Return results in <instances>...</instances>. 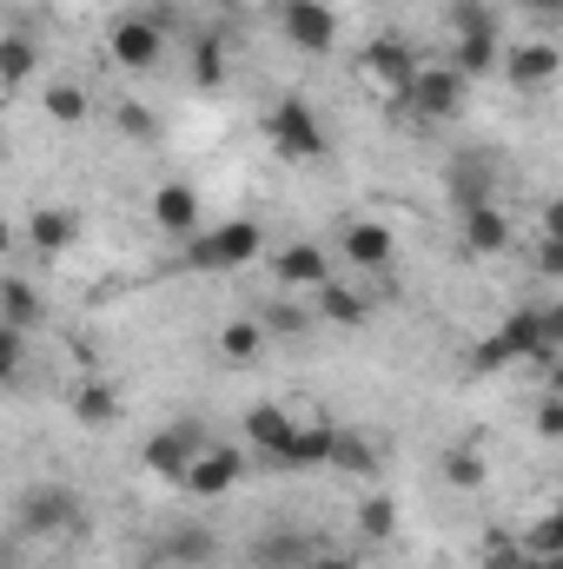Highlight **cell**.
<instances>
[{
	"label": "cell",
	"instance_id": "ac0fdd59",
	"mask_svg": "<svg viewBox=\"0 0 563 569\" xmlns=\"http://www.w3.org/2000/svg\"><path fill=\"white\" fill-rule=\"evenodd\" d=\"M266 318H233V325H219V358L226 365H253V358H266Z\"/></svg>",
	"mask_w": 563,
	"mask_h": 569
},
{
	"label": "cell",
	"instance_id": "836d02e7",
	"mask_svg": "<svg viewBox=\"0 0 563 569\" xmlns=\"http://www.w3.org/2000/svg\"><path fill=\"white\" fill-rule=\"evenodd\" d=\"M537 430H544V437H563V398H557V391H544V398H537Z\"/></svg>",
	"mask_w": 563,
	"mask_h": 569
},
{
	"label": "cell",
	"instance_id": "d4e9b609",
	"mask_svg": "<svg viewBox=\"0 0 563 569\" xmlns=\"http://www.w3.org/2000/svg\"><path fill=\"white\" fill-rule=\"evenodd\" d=\"M451 192H457L464 212L491 206V166H484V159H457V166H451Z\"/></svg>",
	"mask_w": 563,
	"mask_h": 569
},
{
	"label": "cell",
	"instance_id": "52a82bcc",
	"mask_svg": "<svg viewBox=\"0 0 563 569\" xmlns=\"http://www.w3.org/2000/svg\"><path fill=\"white\" fill-rule=\"evenodd\" d=\"M206 450V430L199 425H172V430H152L146 437V470L152 477H172V483H186V470H192V457Z\"/></svg>",
	"mask_w": 563,
	"mask_h": 569
},
{
	"label": "cell",
	"instance_id": "277c9868",
	"mask_svg": "<svg viewBox=\"0 0 563 569\" xmlns=\"http://www.w3.org/2000/svg\"><path fill=\"white\" fill-rule=\"evenodd\" d=\"M266 146H273L279 159H325V127H318L312 100L285 93L279 107L266 113Z\"/></svg>",
	"mask_w": 563,
	"mask_h": 569
},
{
	"label": "cell",
	"instance_id": "d6a6232c",
	"mask_svg": "<svg viewBox=\"0 0 563 569\" xmlns=\"http://www.w3.org/2000/svg\"><path fill=\"white\" fill-rule=\"evenodd\" d=\"M537 272L563 279V239H551V232H537Z\"/></svg>",
	"mask_w": 563,
	"mask_h": 569
},
{
	"label": "cell",
	"instance_id": "484cf974",
	"mask_svg": "<svg viewBox=\"0 0 563 569\" xmlns=\"http://www.w3.org/2000/svg\"><path fill=\"white\" fill-rule=\"evenodd\" d=\"M332 450H338V430L332 425H305L298 437H292L285 463H292V470H305V463H332Z\"/></svg>",
	"mask_w": 563,
	"mask_h": 569
},
{
	"label": "cell",
	"instance_id": "8d00e7d4",
	"mask_svg": "<svg viewBox=\"0 0 563 569\" xmlns=\"http://www.w3.org/2000/svg\"><path fill=\"white\" fill-rule=\"evenodd\" d=\"M544 331H551V345L563 351V305H544Z\"/></svg>",
	"mask_w": 563,
	"mask_h": 569
},
{
	"label": "cell",
	"instance_id": "7402d4cb",
	"mask_svg": "<svg viewBox=\"0 0 563 569\" xmlns=\"http://www.w3.org/2000/svg\"><path fill=\"white\" fill-rule=\"evenodd\" d=\"M484 477H491V470H484V450H477L471 437H457V443L444 450V483H451V490H477Z\"/></svg>",
	"mask_w": 563,
	"mask_h": 569
},
{
	"label": "cell",
	"instance_id": "7c38bea8",
	"mask_svg": "<svg viewBox=\"0 0 563 569\" xmlns=\"http://www.w3.org/2000/svg\"><path fill=\"white\" fill-rule=\"evenodd\" d=\"M20 530L27 537H60V530H73V490H33L27 503H20Z\"/></svg>",
	"mask_w": 563,
	"mask_h": 569
},
{
	"label": "cell",
	"instance_id": "f546056e",
	"mask_svg": "<svg viewBox=\"0 0 563 569\" xmlns=\"http://www.w3.org/2000/svg\"><path fill=\"white\" fill-rule=\"evenodd\" d=\"M219 80H226V47H219V40H199V47H192V87L213 93Z\"/></svg>",
	"mask_w": 563,
	"mask_h": 569
},
{
	"label": "cell",
	"instance_id": "d590c367",
	"mask_svg": "<svg viewBox=\"0 0 563 569\" xmlns=\"http://www.w3.org/2000/svg\"><path fill=\"white\" fill-rule=\"evenodd\" d=\"M120 127H127L134 140H146V133H152V120H146L140 107H120Z\"/></svg>",
	"mask_w": 563,
	"mask_h": 569
},
{
	"label": "cell",
	"instance_id": "7a4b0ae2",
	"mask_svg": "<svg viewBox=\"0 0 563 569\" xmlns=\"http://www.w3.org/2000/svg\"><path fill=\"white\" fill-rule=\"evenodd\" d=\"M259 252H266V226H253V219H226V226L186 239V259H192L199 272H239V266H253Z\"/></svg>",
	"mask_w": 563,
	"mask_h": 569
},
{
	"label": "cell",
	"instance_id": "30bf717a",
	"mask_svg": "<svg viewBox=\"0 0 563 569\" xmlns=\"http://www.w3.org/2000/svg\"><path fill=\"white\" fill-rule=\"evenodd\" d=\"M451 67L471 80V73H497L504 67V47H497V13L477 20V27H457V47H451Z\"/></svg>",
	"mask_w": 563,
	"mask_h": 569
},
{
	"label": "cell",
	"instance_id": "e575fe53",
	"mask_svg": "<svg viewBox=\"0 0 563 569\" xmlns=\"http://www.w3.org/2000/svg\"><path fill=\"white\" fill-rule=\"evenodd\" d=\"M305 325H312V318H305L298 305H273V311H266V331H273V338H279V331H305Z\"/></svg>",
	"mask_w": 563,
	"mask_h": 569
},
{
	"label": "cell",
	"instance_id": "5b68a950",
	"mask_svg": "<svg viewBox=\"0 0 563 569\" xmlns=\"http://www.w3.org/2000/svg\"><path fill=\"white\" fill-rule=\"evenodd\" d=\"M464 107V73L444 60V67H424L418 80H412V93H405V113L418 120V127H437V120H451Z\"/></svg>",
	"mask_w": 563,
	"mask_h": 569
},
{
	"label": "cell",
	"instance_id": "8992f818",
	"mask_svg": "<svg viewBox=\"0 0 563 569\" xmlns=\"http://www.w3.org/2000/svg\"><path fill=\"white\" fill-rule=\"evenodd\" d=\"M358 67H365V80H378V87H392V93H412V80L424 73L418 53H412V40H398V33H378V40H365Z\"/></svg>",
	"mask_w": 563,
	"mask_h": 569
},
{
	"label": "cell",
	"instance_id": "74e56055",
	"mask_svg": "<svg viewBox=\"0 0 563 569\" xmlns=\"http://www.w3.org/2000/svg\"><path fill=\"white\" fill-rule=\"evenodd\" d=\"M544 232H551V239H563V199H551V206H544Z\"/></svg>",
	"mask_w": 563,
	"mask_h": 569
},
{
	"label": "cell",
	"instance_id": "1f68e13d",
	"mask_svg": "<svg viewBox=\"0 0 563 569\" xmlns=\"http://www.w3.org/2000/svg\"><path fill=\"white\" fill-rule=\"evenodd\" d=\"M0 371H7V385H20V371H27V331H13V325H0Z\"/></svg>",
	"mask_w": 563,
	"mask_h": 569
},
{
	"label": "cell",
	"instance_id": "e0dca14e",
	"mask_svg": "<svg viewBox=\"0 0 563 569\" xmlns=\"http://www.w3.org/2000/svg\"><path fill=\"white\" fill-rule=\"evenodd\" d=\"M312 305H318V318H332V325H365L372 318V291H358V284H318L312 291Z\"/></svg>",
	"mask_w": 563,
	"mask_h": 569
},
{
	"label": "cell",
	"instance_id": "9c48e42d",
	"mask_svg": "<svg viewBox=\"0 0 563 569\" xmlns=\"http://www.w3.org/2000/svg\"><path fill=\"white\" fill-rule=\"evenodd\" d=\"M239 470H246V457H239L233 443H206V450L192 457V470H186V490H192V497H226V490L239 483Z\"/></svg>",
	"mask_w": 563,
	"mask_h": 569
},
{
	"label": "cell",
	"instance_id": "60d3db41",
	"mask_svg": "<svg viewBox=\"0 0 563 569\" xmlns=\"http://www.w3.org/2000/svg\"><path fill=\"white\" fill-rule=\"evenodd\" d=\"M531 569H563V550H557V557H544V563H531Z\"/></svg>",
	"mask_w": 563,
	"mask_h": 569
},
{
	"label": "cell",
	"instance_id": "4dcf8cb0",
	"mask_svg": "<svg viewBox=\"0 0 563 569\" xmlns=\"http://www.w3.org/2000/svg\"><path fill=\"white\" fill-rule=\"evenodd\" d=\"M358 530H365L372 543H385V537L398 530V510H392L385 497H365V503H358Z\"/></svg>",
	"mask_w": 563,
	"mask_h": 569
},
{
	"label": "cell",
	"instance_id": "f35d334b",
	"mask_svg": "<svg viewBox=\"0 0 563 569\" xmlns=\"http://www.w3.org/2000/svg\"><path fill=\"white\" fill-rule=\"evenodd\" d=\"M305 569H352V557H332V550H318V557H312Z\"/></svg>",
	"mask_w": 563,
	"mask_h": 569
},
{
	"label": "cell",
	"instance_id": "5bb4252c",
	"mask_svg": "<svg viewBox=\"0 0 563 569\" xmlns=\"http://www.w3.org/2000/svg\"><path fill=\"white\" fill-rule=\"evenodd\" d=\"M557 67H563V53L551 40H524V47L504 53V80L511 87H544V80H557Z\"/></svg>",
	"mask_w": 563,
	"mask_h": 569
},
{
	"label": "cell",
	"instance_id": "4fadbf2b",
	"mask_svg": "<svg viewBox=\"0 0 563 569\" xmlns=\"http://www.w3.org/2000/svg\"><path fill=\"white\" fill-rule=\"evenodd\" d=\"M273 279L285 291H318V284H332V259L318 246H285L279 259H273Z\"/></svg>",
	"mask_w": 563,
	"mask_h": 569
},
{
	"label": "cell",
	"instance_id": "83f0119b",
	"mask_svg": "<svg viewBox=\"0 0 563 569\" xmlns=\"http://www.w3.org/2000/svg\"><path fill=\"white\" fill-rule=\"evenodd\" d=\"M47 120H53V127H87V93H80L73 80H53V87H47Z\"/></svg>",
	"mask_w": 563,
	"mask_h": 569
},
{
	"label": "cell",
	"instance_id": "3957f363",
	"mask_svg": "<svg viewBox=\"0 0 563 569\" xmlns=\"http://www.w3.org/2000/svg\"><path fill=\"white\" fill-rule=\"evenodd\" d=\"M166 20H172V7H159V13H120L113 33H107L113 67H127V73L159 67V53H166Z\"/></svg>",
	"mask_w": 563,
	"mask_h": 569
},
{
	"label": "cell",
	"instance_id": "d6986e66",
	"mask_svg": "<svg viewBox=\"0 0 563 569\" xmlns=\"http://www.w3.org/2000/svg\"><path fill=\"white\" fill-rule=\"evenodd\" d=\"M73 232H80V219H73L67 206H40V212L27 219V239H33L40 252H67V246H73Z\"/></svg>",
	"mask_w": 563,
	"mask_h": 569
},
{
	"label": "cell",
	"instance_id": "ab89813d",
	"mask_svg": "<svg viewBox=\"0 0 563 569\" xmlns=\"http://www.w3.org/2000/svg\"><path fill=\"white\" fill-rule=\"evenodd\" d=\"M551 391H557V398H563V358H557V371H551Z\"/></svg>",
	"mask_w": 563,
	"mask_h": 569
},
{
	"label": "cell",
	"instance_id": "ba28073f",
	"mask_svg": "<svg viewBox=\"0 0 563 569\" xmlns=\"http://www.w3.org/2000/svg\"><path fill=\"white\" fill-rule=\"evenodd\" d=\"M279 27L298 53H332V40H338V20L325 0H279Z\"/></svg>",
	"mask_w": 563,
	"mask_h": 569
},
{
	"label": "cell",
	"instance_id": "44dd1931",
	"mask_svg": "<svg viewBox=\"0 0 563 569\" xmlns=\"http://www.w3.org/2000/svg\"><path fill=\"white\" fill-rule=\"evenodd\" d=\"M325 543H305V537H292V530H279V537H259V550H253V563L259 569H305L312 557H318Z\"/></svg>",
	"mask_w": 563,
	"mask_h": 569
},
{
	"label": "cell",
	"instance_id": "ffe728a7",
	"mask_svg": "<svg viewBox=\"0 0 563 569\" xmlns=\"http://www.w3.org/2000/svg\"><path fill=\"white\" fill-rule=\"evenodd\" d=\"M464 246H471V252H484V259H491V252H504V246H511V219H504L497 206L464 212Z\"/></svg>",
	"mask_w": 563,
	"mask_h": 569
},
{
	"label": "cell",
	"instance_id": "b9f144b4",
	"mask_svg": "<svg viewBox=\"0 0 563 569\" xmlns=\"http://www.w3.org/2000/svg\"><path fill=\"white\" fill-rule=\"evenodd\" d=\"M551 523H557V530H563V503H557V510H551Z\"/></svg>",
	"mask_w": 563,
	"mask_h": 569
},
{
	"label": "cell",
	"instance_id": "9a60e30c",
	"mask_svg": "<svg viewBox=\"0 0 563 569\" xmlns=\"http://www.w3.org/2000/svg\"><path fill=\"white\" fill-rule=\"evenodd\" d=\"M392 226H378V219H358V226H345V259L352 266H365V272H385L392 266Z\"/></svg>",
	"mask_w": 563,
	"mask_h": 569
},
{
	"label": "cell",
	"instance_id": "6da1fadb",
	"mask_svg": "<svg viewBox=\"0 0 563 569\" xmlns=\"http://www.w3.org/2000/svg\"><path fill=\"white\" fill-rule=\"evenodd\" d=\"M557 345H551V331H544V305H531V311H511L504 325H497V338H484L477 351H471V371H504V365H517V358H551Z\"/></svg>",
	"mask_w": 563,
	"mask_h": 569
},
{
	"label": "cell",
	"instance_id": "f1b7e54d",
	"mask_svg": "<svg viewBox=\"0 0 563 569\" xmlns=\"http://www.w3.org/2000/svg\"><path fill=\"white\" fill-rule=\"evenodd\" d=\"M332 463H338L345 477H372V470H378V450H372V437H345V430H338Z\"/></svg>",
	"mask_w": 563,
	"mask_h": 569
},
{
	"label": "cell",
	"instance_id": "cb8c5ba5",
	"mask_svg": "<svg viewBox=\"0 0 563 569\" xmlns=\"http://www.w3.org/2000/svg\"><path fill=\"white\" fill-rule=\"evenodd\" d=\"M33 67H40V47L13 27V33L0 40V80H7V87H27V80H33Z\"/></svg>",
	"mask_w": 563,
	"mask_h": 569
},
{
	"label": "cell",
	"instance_id": "2e32d148",
	"mask_svg": "<svg viewBox=\"0 0 563 569\" xmlns=\"http://www.w3.org/2000/svg\"><path fill=\"white\" fill-rule=\"evenodd\" d=\"M292 437H298V425L285 418L279 405H253V411H246V443H259L266 457H279V463H285V450H292Z\"/></svg>",
	"mask_w": 563,
	"mask_h": 569
},
{
	"label": "cell",
	"instance_id": "603a6c76",
	"mask_svg": "<svg viewBox=\"0 0 563 569\" xmlns=\"http://www.w3.org/2000/svg\"><path fill=\"white\" fill-rule=\"evenodd\" d=\"M0 318H7L13 331H33V325H40V291H33V279L0 284Z\"/></svg>",
	"mask_w": 563,
	"mask_h": 569
},
{
	"label": "cell",
	"instance_id": "4316f807",
	"mask_svg": "<svg viewBox=\"0 0 563 569\" xmlns=\"http://www.w3.org/2000/svg\"><path fill=\"white\" fill-rule=\"evenodd\" d=\"M73 418H80L87 430L113 425V418H120V398H113V385H80V391H73Z\"/></svg>",
	"mask_w": 563,
	"mask_h": 569
},
{
	"label": "cell",
	"instance_id": "8fae6325",
	"mask_svg": "<svg viewBox=\"0 0 563 569\" xmlns=\"http://www.w3.org/2000/svg\"><path fill=\"white\" fill-rule=\"evenodd\" d=\"M152 226L166 239H199V192L192 186H159L152 192Z\"/></svg>",
	"mask_w": 563,
	"mask_h": 569
}]
</instances>
